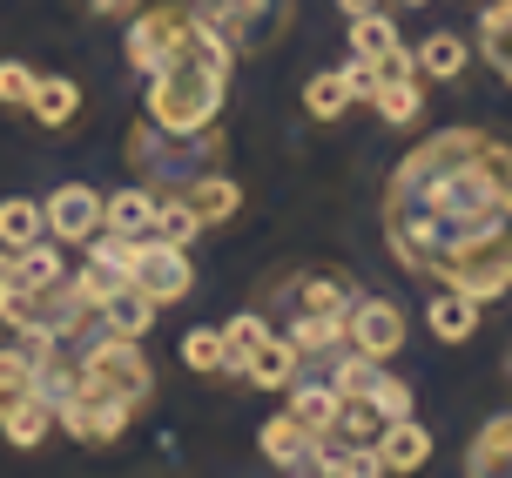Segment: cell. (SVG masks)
Masks as SVG:
<instances>
[{
	"label": "cell",
	"instance_id": "6da1fadb",
	"mask_svg": "<svg viewBox=\"0 0 512 478\" xmlns=\"http://www.w3.org/2000/svg\"><path fill=\"white\" fill-rule=\"evenodd\" d=\"M384 229L405 270H432L459 243L512 229V149L472 128L438 135L432 149L398 162L391 196H384Z\"/></svg>",
	"mask_w": 512,
	"mask_h": 478
},
{
	"label": "cell",
	"instance_id": "7a4b0ae2",
	"mask_svg": "<svg viewBox=\"0 0 512 478\" xmlns=\"http://www.w3.org/2000/svg\"><path fill=\"white\" fill-rule=\"evenodd\" d=\"M230 61H236L230 41H223L203 14H189L176 54H169V61L149 75V122L162 128L169 142H196V135H209V128H216V115H223V81H230Z\"/></svg>",
	"mask_w": 512,
	"mask_h": 478
},
{
	"label": "cell",
	"instance_id": "3957f363",
	"mask_svg": "<svg viewBox=\"0 0 512 478\" xmlns=\"http://www.w3.org/2000/svg\"><path fill=\"white\" fill-rule=\"evenodd\" d=\"M61 391H102V398H122L128 411H142L155 398V371H149V357H142V337L102 330L81 357H68V384Z\"/></svg>",
	"mask_w": 512,
	"mask_h": 478
},
{
	"label": "cell",
	"instance_id": "277c9868",
	"mask_svg": "<svg viewBox=\"0 0 512 478\" xmlns=\"http://www.w3.org/2000/svg\"><path fill=\"white\" fill-rule=\"evenodd\" d=\"M290 330H283V337H290V344H297V351H331V344H344V310H351V290H344V283L337 277H297L290 283Z\"/></svg>",
	"mask_w": 512,
	"mask_h": 478
},
{
	"label": "cell",
	"instance_id": "5b68a950",
	"mask_svg": "<svg viewBox=\"0 0 512 478\" xmlns=\"http://www.w3.org/2000/svg\"><path fill=\"white\" fill-rule=\"evenodd\" d=\"M128 283H135L142 297H155L162 310H169V303H182L189 290H196V270H189V256H182L176 243L135 236V256H128Z\"/></svg>",
	"mask_w": 512,
	"mask_h": 478
},
{
	"label": "cell",
	"instance_id": "8992f818",
	"mask_svg": "<svg viewBox=\"0 0 512 478\" xmlns=\"http://www.w3.org/2000/svg\"><path fill=\"white\" fill-rule=\"evenodd\" d=\"M378 68V88H371V108H378L391 128H411L418 115H425V75H418V61H411V48L398 41V48L384 54V61H371Z\"/></svg>",
	"mask_w": 512,
	"mask_h": 478
},
{
	"label": "cell",
	"instance_id": "52a82bcc",
	"mask_svg": "<svg viewBox=\"0 0 512 478\" xmlns=\"http://www.w3.org/2000/svg\"><path fill=\"white\" fill-rule=\"evenodd\" d=\"M128 411L122 398H102V391H61L54 398V425L68 431V438H81V445H115L128 431Z\"/></svg>",
	"mask_w": 512,
	"mask_h": 478
},
{
	"label": "cell",
	"instance_id": "ba28073f",
	"mask_svg": "<svg viewBox=\"0 0 512 478\" xmlns=\"http://www.w3.org/2000/svg\"><path fill=\"white\" fill-rule=\"evenodd\" d=\"M405 310L391 297H351V310H344V344L351 351H364V357H398L405 351Z\"/></svg>",
	"mask_w": 512,
	"mask_h": 478
},
{
	"label": "cell",
	"instance_id": "9c48e42d",
	"mask_svg": "<svg viewBox=\"0 0 512 478\" xmlns=\"http://www.w3.org/2000/svg\"><path fill=\"white\" fill-rule=\"evenodd\" d=\"M41 216H48V236L54 243H88L95 229H102V196L88 189V182H61L48 202H41Z\"/></svg>",
	"mask_w": 512,
	"mask_h": 478
},
{
	"label": "cell",
	"instance_id": "30bf717a",
	"mask_svg": "<svg viewBox=\"0 0 512 478\" xmlns=\"http://www.w3.org/2000/svg\"><path fill=\"white\" fill-rule=\"evenodd\" d=\"M317 445H324V438H317L297 411H277L270 425L256 431V452L270 458L277 472H317Z\"/></svg>",
	"mask_w": 512,
	"mask_h": 478
},
{
	"label": "cell",
	"instance_id": "8fae6325",
	"mask_svg": "<svg viewBox=\"0 0 512 478\" xmlns=\"http://www.w3.org/2000/svg\"><path fill=\"white\" fill-rule=\"evenodd\" d=\"M371 452H378V465L384 472H418V465H425V458H432V431L418 425V418H384V431H378V445H371Z\"/></svg>",
	"mask_w": 512,
	"mask_h": 478
},
{
	"label": "cell",
	"instance_id": "7c38bea8",
	"mask_svg": "<svg viewBox=\"0 0 512 478\" xmlns=\"http://www.w3.org/2000/svg\"><path fill=\"white\" fill-rule=\"evenodd\" d=\"M479 310H486L479 297H465V290H452V283H445V290L425 303V330H432L438 344H465V337L479 330Z\"/></svg>",
	"mask_w": 512,
	"mask_h": 478
},
{
	"label": "cell",
	"instance_id": "4fadbf2b",
	"mask_svg": "<svg viewBox=\"0 0 512 478\" xmlns=\"http://www.w3.org/2000/svg\"><path fill=\"white\" fill-rule=\"evenodd\" d=\"M95 317H102V330H115V337H142V330H155L162 303L142 297L135 283H122V290H108V297L95 303Z\"/></svg>",
	"mask_w": 512,
	"mask_h": 478
},
{
	"label": "cell",
	"instance_id": "5bb4252c",
	"mask_svg": "<svg viewBox=\"0 0 512 478\" xmlns=\"http://www.w3.org/2000/svg\"><path fill=\"white\" fill-rule=\"evenodd\" d=\"M297 364H304V351H297L290 337H277V330H270V337L256 344V357L243 364V378L263 384V391H290V384H297Z\"/></svg>",
	"mask_w": 512,
	"mask_h": 478
},
{
	"label": "cell",
	"instance_id": "9a60e30c",
	"mask_svg": "<svg viewBox=\"0 0 512 478\" xmlns=\"http://www.w3.org/2000/svg\"><path fill=\"white\" fill-rule=\"evenodd\" d=\"M411 61H418L425 81H459L472 68V41H465L459 27H445V34H425V48L411 54Z\"/></svg>",
	"mask_w": 512,
	"mask_h": 478
},
{
	"label": "cell",
	"instance_id": "2e32d148",
	"mask_svg": "<svg viewBox=\"0 0 512 478\" xmlns=\"http://www.w3.org/2000/svg\"><path fill=\"white\" fill-rule=\"evenodd\" d=\"M27 115H34L41 128H68L81 115V81L41 75V81H34V95H27Z\"/></svg>",
	"mask_w": 512,
	"mask_h": 478
},
{
	"label": "cell",
	"instance_id": "e0dca14e",
	"mask_svg": "<svg viewBox=\"0 0 512 478\" xmlns=\"http://www.w3.org/2000/svg\"><path fill=\"white\" fill-rule=\"evenodd\" d=\"M465 472H512V411H499V418H486L479 425V438L465 445Z\"/></svg>",
	"mask_w": 512,
	"mask_h": 478
},
{
	"label": "cell",
	"instance_id": "ac0fdd59",
	"mask_svg": "<svg viewBox=\"0 0 512 478\" xmlns=\"http://www.w3.org/2000/svg\"><path fill=\"white\" fill-rule=\"evenodd\" d=\"M155 196L162 189H115V196H102V229H115V236H149Z\"/></svg>",
	"mask_w": 512,
	"mask_h": 478
},
{
	"label": "cell",
	"instance_id": "d6986e66",
	"mask_svg": "<svg viewBox=\"0 0 512 478\" xmlns=\"http://www.w3.org/2000/svg\"><path fill=\"white\" fill-rule=\"evenodd\" d=\"M182 196L196 202V216H203V229H209V223H223V216H236V209H243V189H236L230 176H209V169H196Z\"/></svg>",
	"mask_w": 512,
	"mask_h": 478
},
{
	"label": "cell",
	"instance_id": "ffe728a7",
	"mask_svg": "<svg viewBox=\"0 0 512 478\" xmlns=\"http://www.w3.org/2000/svg\"><path fill=\"white\" fill-rule=\"evenodd\" d=\"M155 243H176V250H189L196 236H203V216H196V202L189 196H155V223H149Z\"/></svg>",
	"mask_w": 512,
	"mask_h": 478
},
{
	"label": "cell",
	"instance_id": "44dd1931",
	"mask_svg": "<svg viewBox=\"0 0 512 478\" xmlns=\"http://www.w3.org/2000/svg\"><path fill=\"white\" fill-rule=\"evenodd\" d=\"M0 431H7V445H21V452H34L41 438L54 431V404L34 391V398H21L14 411H0Z\"/></svg>",
	"mask_w": 512,
	"mask_h": 478
},
{
	"label": "cell",
	"instance_id": "7402d4cb",
	"mask_svg": "<svg viewBox=\"0 0 512 478\" xmlns=\"http://www.w3.org/2000/svg\"><path fill=\"white\" fill-rule=\"evenodd\" d=\"M479 48H486V68L512 88V0H492L486 21H479Z\"/></svg>",
	"mask_w": 512,
	"mask_h": 478
},
{
	"label": "cell",
	"instance_id": "603a6c76",
	"mask_svg": "<svg viewBox=\"0 0 512 478\" xmlns=\"http://www.w3.org/2000/svg\"><path fill=\"white\" fill-rule=\"evenodd\" d=\"M41 236H48V216H41L34 196L0 202V250H27V243H41Z\"/></svg>",
	"mask_w": 512,
	"mask_h": 478
},
{
	"label": "cell",
	"instance_id": "cb8c5ba5",
	"mask_svg": "<svg viewBox=\"0 0 512 478\" xmlns=\"http://www.w3.org/2000/svg\"><path fill=\"white\" fill-rule=\"evenodd\" d=\"M351 101H358V95H351V75H344V68H324V75L304 81V108L317 115V122H337Z\"/></svg>",
	"mask_w": 512,
	"mask_h": 478
},
{
	"label": "cell",
	"instance_id": "d4e9b609",
	"mask_svg": "<svg viewBox=\"0 0 512 478\" xmlns=\"http://www.w3.org/2000/svg\"><path fill=\"white\" fill-rule=\"evenodd\" d=\"M34 391H41V378H34V351L7 344V351H0V411H14V404L34 398Z\"/></svg>",
	"mask_w": 512,
	"mask_h": 478
},
{
	"label": "cell",
	"instance_id": "484cf974",
	"mask_svg": "<svg viewBox=\"0 0 512 478\" xmlns=\"http://www.w3.org/2000/svg\"><path fill=\"white\" fill-rule=\"evenodd\" d=\"M337 404H344V391H337V384H290V411H297V418H304L317 438L331 431Z\"/></svg>",
	"mask_w": 512,
	"mask_h": 478
},
{
	"label": "cell",
	"instance_id": "4316f807",
	"mask_svg": "<svg viewBox=\"0 0 512 478\" xmlns=\"http://www.w3.org/2000/svg\"><path fill=\"white\" fill-rule=\"evenodd\" d=\"M68 270H61V250H48V236L41 243H27V250H14V283H27V290H48V283H61Z\"/></svg>",
	"mask_w": 512,
	"mask_h": 478
},
{
	"label": "cell",
	"instance_id": "83f0119b",
	"mask_svg": "<svg viewBox=\"0 0 512 478\" xmlns=\"http://www.w3.org/2000/svg\"><path fill=\"white\" fill-rule=\"evenodd\" d=\"M391 48H398V27L384 21L378 7H371V14H351V54H358V61H384Z\"/></svg>",
	"mask_w": 512,
	"mask_h": 478
},
{
	"label": "cell",
	"instance_id": "f1b7e54d",
	"mask_svg": "<svg viewBox=\"0 0 512 478\" xmlns=\"http://www.w3.org/2000/svg\"><path fill=\"white\" fill-rule=\"evenodd\" d=\"M270 337V324H263V310H243V317H230L223 324V351H230V371L243 378V364L256 357V344Z\"/></svg>",
	"mask_w": 512,
	"mask_h": 478
},
{
	"label": "cell",
	"instance_id": "f546056e",
	"mask_svg": "<svg viewBox=\"0 0 512 478\" xmlns=\"http://www.w3.org/2000/svg\"><path fill=\"white\" fill-rule=\"evenodd\" d=\"M182 364H189V371H203V378H216V371H230V351H223V330H189V337H182Z\"/></svg>",
	"mask_w": 512,
	"mask_h": 478
},
{
	"label": "cell",
	"instance_id": "4dcf8cb0",
	"mask_svg": "<svg viewBox=\"0 0 512 478\" xmlns=\"http://www.w3.org/2000/svg\"><path fill=\"white\" fill-rule=\"evenodd\" d=\"M384 364L378 357H364V351H351V357H337V371H331V384L344 391V398H364L371 391V378H378Z\"/></svg>",
	"mask_w": 512,
	"mask_h": 478
},
{
	"label": "cell",
	"instance_id": "1f68e13d",
	"mask_svg": "<svg viewBox=\"0 0 512 478\" xmlns=\"http://www.w3.org/2000/svg\"><path fill=\"white\" fill-rule=\"evenodd\" d=\"M364 398L378 404V418H405V411H411V384H405V378H384V371H378Z\"/></svg>",
	"mask_w": 512,
	"mask_h": 478
},
{
	"label": "cell",
	"instance_id": "d6a6232c",
	"mask_svg": "<svg viewBox=\"0 0 512 478\" xmlns=\"http://www.w3.org/2000/svg\"><path fill=\"white\" fill-rule=\"evenodd\" d=\"M34 68L27 61H0V108H27V95H34Z\"/></svg>",
	"mask_w": 512,
	"mask_h": 478
},
{
	"label": "cell",
	"instance_id": "836d02e7",
	"mask_svg": "<svg viewBox=\"0 0 512 478\" xmlns=\"http://www.w3.org/2000/svg\"><path fill=\"white\" fill-rule=\"evenodd\" d=\"M0 290H14V250H0Z\"/></svg>",
	"mask_w": 512,
	"mask_h": 478
},
{
	"label": "cell",
	"instance_id": "e575fe53",
	"mask_svg": "<svg viewBox=\"0 0 512 478\" xmlns=\"http://www.w3.org/2000/svg\"><path fill=\"white\" fill-rule=\"evenodd\" d=\"M337 7H344V14H371L378 0H337Z\"/></svg>",
	"mask_w": 512,
	"mask_h": 478
},
{
	"label": "cell",
	"instance_id": "d590c367",
	"mask_svg": "<svg viewBox=\"0 0 512 478\" xmlns=\"http://www.w3.org/2000/svg\"><path fill=\"white\" fill-rule=\"evenodd\" d=\"M405 7H425V0H405Z\"/></svg>",
	"mask_w": 512,
	"mask_h": 478
}]
</instances>
